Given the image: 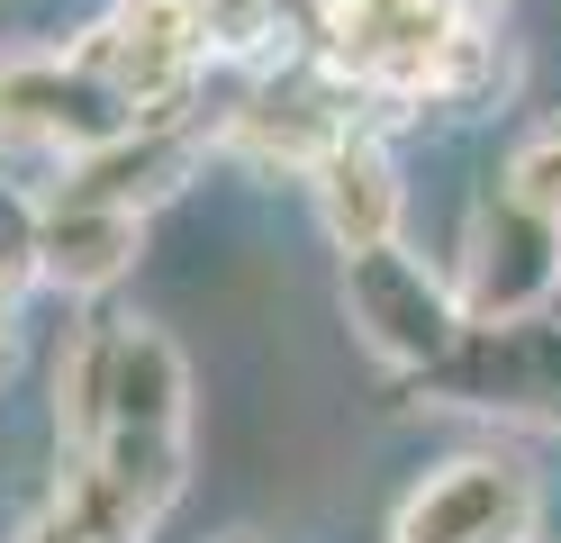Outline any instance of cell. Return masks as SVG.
<instances>
[{"mask_svg":"<svg viewBox=\"0 0 561 543\" xmlns=\"http://www.w3.org/2000/svg\"><path fill=\"white\" fill-rule=\"evenodd\" d=\"M182 408H191V372L172 353V336L118 326V344H110V426H172L182 434Z\"/></svg>","mask_w":561,"mask_h":543,"instance_id":"cell-11","label":"cell"},{"mask_svg":"<svg viewBox=\"0 0 561 543\" xmlns=\"http://www.w3.org/2000/svg\"><path fill=\"white\" fill-rule=\"evenodd\" d=\"M308 191H318V227L335 236V253L399 236V208H408L399 163L380 155V136H363V127L344 136V145H327L318 163H308Z\"/></svg>","mask_w":561,"mask_h":543,"instance_id":"cell-10","label":"cell"},{"mask_svg":"<svg viewBox=\"0 0 561 543\" xmlns=\"http://www.w3.org/2000/svg\"><path fill=\"white\" fill-rule=\"evenodd\" d=\"M199 155V127L191 118H136L91 155H64L55 200H110V208H154L163 191H182V172Z\"/></svg>","mask_w":561,"mask_h":543,"instance_id":"cell-7","label":"cell"},{"mask_svg":"<svg viewBox=\"0 0 561 543\" xmlns=\"http://www.w3.org/2000/svg\"><path fill=\"white\" fill-rule=\"evenodd\" d=\"M499 191H516L525 208L561 217V118H543V127H525V136H516V155H507V172H499Z\"/></svg>","mask_w":561,"mask_h":543,"instance_id":"cell-13","label":"cell"},{"mask_svg":"<svg viewBox=\"0 0 561 543\" xmlns=\"http://www.w3.org/2000/svg\"><path fill=\"white\" fill-rule=\"evenodd\" d=\"M344 317H354L363 353L390 362V372H426V362L462 336V299H453L399 236L344 253Z\"/></svg>","mask_w":561,"mask_h":543,"instance_id":"cell-2","label":"cell"},{"mask_svg":"<svg viewBox=\"0 0 561 543\" xmlns=\"http://www.w3.org/2000/svg\"><path fill=\"white\" fill-rule=\"evenodd\" d=\"M73 55L136 109V118H191V82L208 64L199 0H118Z\"/></svg>","mask_w":561,"mask_h":543,"instance_id":"cell-3","label":"cell"},{"mask_svg":"<svg viewBox=\"0 0 561 543\" xmlns=\"http://www.w3.org/2000/svg\"><path fill=\"white\" fill-rule=\"evenodd\" d=\"M561 290V217L525 208L516 191H489L462 236V317H525Z\"/></svg>","mask_w":561,"mask_h":543,"instance_id":"cell-6","label":"cell"},{"mask_svg":"<svg viewBox=\"0 0 561 543\" xmlns=\"http://www.w3.org/2000/svg\"><path fill=\"white\" fill-rule=\"evenodd\" d=\"M354 136V109H344L335 82H263L227 109L218 145L227 155H254V163H280V172H308L327 145Z\"/></svg>","mask_w":561,"mask_h":543,"instance_id":"cell-8","label":"cell"},{"mask_svg":"<svg viewBox=\"0 0 561 543\" xmlns=\"http://www.w3.org/2000/svg\"><path fill=\"white\" fill-rule=\"evenodd\" d=\"M435 398L453 408H489V417H525V426H561V290L525 317H462L426 372Z\"/></svg>","mask_w":561,"mask_h":543,"instance_id":"cell-1","label":"cell"},{"mask_svg":"<svg viewBox=\"0 0 561 543\" xmlns=\"http://www.w3.org/2000/svg\"><path fill=\"white\" fill-rule=\"evenodd\" d=\"M535 517H543V489L516 453H462L399 498L390 543H525Z\"/></svg>","mask_w":561,"mask_h":543,"instance_id":"cell-4","label":"cell"},{"mask_svg":"<svg viewBox=\"0 0 561 543\" xmlns=\"http://www.w3.org/2000/svg\"><path fill=\"white\" fill-rule=\"evenodd\" d=\"M136 253H146V208H110V200L37 208V281H55L64 299H100L110 281L136 272Z\"/></svg>","mask_w":561,"mask_h":543,"instance_id":"cell-9","label":"cell"},{"mask_svg":"<svg viewBox=\"0 0 561 543\" xmlns=\"http://www.w3.org/2000/svg\"><path fill=\"white\" fill-rule=\"evenodd\" d=\"M110 344H118V317H91L55 362V426L73 453H91L110 434Z\"/></svg>","mask_w":561,"mask_h":543,"instance_id":"cell-12","label":"cell"},{"mask_svg":"<svg viewBox=\"0 0 561 543\" xmlns=\"http://www.w3.org/2000/svg\"><path fill=\"white\" fill-rule=\"evenodd\" d=\"M227 543H254V534H227Z\"/></svg>","mask_w":561,"mask_h":543,"instance_id":"cell-17","label":"cell"},{"mask_svg":"<svg viewBox=\"0 0 561 543\" xmlns=\"http://www.w3.org/2000/svg\"><path fill=\"white\" fill-rule=\"evenodd\" d=\"M280 36V0H199V46L208 55H263Z\"/></svg>","mask_w":561,"mask_h":543,"instance_id":"cell-14","label":"cell"},{"mask_svg":"<svg viewBox=\"0 0 561 543\" xmlns=\"http://www.w3.org/2000/svg\"><path fill=\"white\" fill-rule=\"evenodd\" d=\"M0 353H10V290H0Z\"/></svg>","mask_w":561,"mask_h":543,"instance_id":"cell-16","label":"cell"},{"mask_svg":"<svg viewBox=\"0 0 561 543\" xmlns=\"http://www.w3.org/2000/svg\"><path fill=\"white\" fill-rule=\"evenodd\" d=\"M118 127H136V109L82 55H0V145H19V155H91Z\"/></svg>","mask_w":561,"mask_h":543,"instance_id":"cell-5","label":"cell"},{"mask_svg":"<svg viewBox=\"0 0 561 543\" xmlns=\"http://www.w3.org/2000/svg\"><path fill=\"white\" fill-rule=\"evenodd\" d=\"M453 10H462V19H489V10H499V0H453Z\"/></svg>","mask_w":561,"mask_h":543,"instance_id":"cell-15","label":"cell"}]
</instances>
